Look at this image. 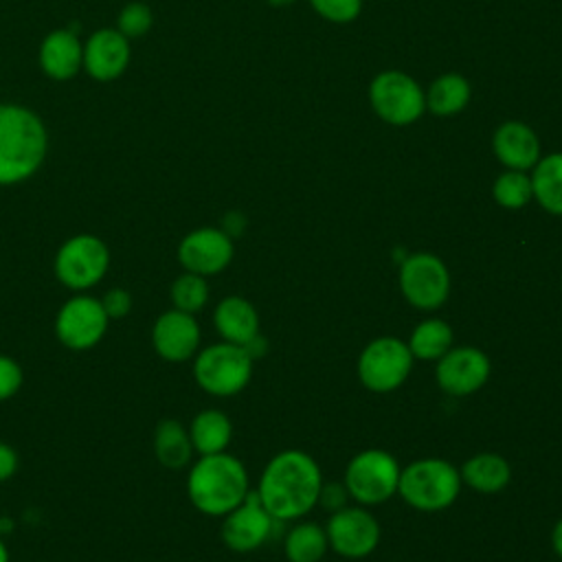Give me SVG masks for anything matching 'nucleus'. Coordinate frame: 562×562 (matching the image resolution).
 I'll return each mask as SVG.
<instances>
[{
	"instance_id": "c756f323",
	"label": "nucleus",
	"mask_w": 562,
	"mask_h": 562,
	"mask_svg": "<svg viewBox=\"0 0 562 562\" xmlns=\"http://www.w3.org/2000/svg\"><path fill=\"white\" fill-rule=\"evenodd\" d=\"M151 26H154V11L149 9V4L134 0L119 11L114 29L121 31L132 42V40L145 37L151 31Z\"/></svg>"
},
{
	"instance_id": "dca6fc26",
	"label": "nucleus",
	"mask_w": 562,
	"mask_h": 562,
	"mask_svg": "<svg viewBox=\"0 0 562 562\" xmlns=\"http://www.w3.org/2000/svg\"><path fill=\"white\" fill-rule=\"evenodd\" d=\"M490 378V358L476 347H450L437 360V382L454 397L479 391Z\"/></svg>"
},
{
	"instance_id": "4468645a",
	"label": "nucleus",
	"mask_w": 562,
	"mask_h": 562,
	"mask_svg": "<svg viewBox=\"0 0 562 562\" xmlns=\"http://www.w3.org/2000/svg\"><path fill=\"white\" fill-rule=\"evenodd\" d=\"M274 520L277 518L261 505L257 492H248L246 498L224 516L220 536L231 551L246 553L270 538Z\"/></svg>"
},
{
	"instance_id": "a878e982",
	"label": "nucleus",
	"mask_w": 562,
	"mask_h": 562,
	"mask_svg": "<svg viewBox=\"0 0 562 562\" xmlns=\"http://www.w3.org/2000/svg\"><path fill=\"white\" fill-rule=\"evenodd\" d=\"M413 358L419 360H439L452 347V329L441 318L422 321L406 342Z\"/></svg>"
},
{
	"instance_id": "a211bd4d",
	"label": "nucleus",
	"mask_w": 562,
	"mask_h": 562,
	"mask_svg": "<svg viewBox=\"0 0 562 562\" xmlns=\"http://www.w3.org/2000/svg\"><path fill=\"white\" fill-rule=\"evenodd\" d=\"M37 61L48 79L68 81L83 70V42L70 26L53 29L40 44Z\"/></svg>"
},
{
	"instance_id": "393cba45",
	"label": "nucleus",
	"mask_w": 562,
	"mask_h": 562,
	"mask_svg": "<svg viewBox=\"0 0 562 562\" xmlns=\"http://www.w3.org/2000/svg\"><path fill=\"white\" fill-rule=\"evenodd\" d=\"M470 94L472 88L463 75L443 72L430 83L426 92V108L437 116H452L470 103Z\"/></svg>"
},
{
	"instance_id": "f03ea898",
	"label": "nucleus",
	"mask_w": 562,
	"mask_h": 562,
	"mask_svg": "<svg viewBox=\"0 0 562 562\" xmlns=\"http://www.w3.org/2000/svg\"><path fill=\"white\" fill-rule=\"evenodd\" d=\"M48 154V130L37 112L20 103H0V187L33 178Z\"/></svg>"
},
{
	"instance_id": "412c9836",
	"label": "nucleus",
	"mask_w": 562,
	"mask_h": 562,
	"mask_svg": "<svg viewBox=\"0 0 562 562\" xmlns=\"http://www.w3.org/2000/svg\"><path fill=\"white\" fill-rule=\"evenodd\" d=\"M151 450L156 461L167 470H184L193 459V443L189 428L178 419H160L151 435Z\"/></svg>"
},
{
	"instance_id": "9d476101",
	"label": "nucleus",
	"mask_w": 562,
	"mask_h": 562,
	"mask_svg": "<svg viewBox=\"0 0 562 562\" xmlns=\"http://www.w3.org/2000/svg\"><path fill=\"white\" fill-rule=\"evenodd\" d=\"M413 353L406 342L393 336L371 340L358 358L360 382L375 393H389L397 389L411 373Z\"/></svg>"
},
{
	"instance_id": "b1692460",
	"label": "nucleus",
	"mask_w": 562,
	"mask_h": 562,
	"mask_svg": "<svg viewBox=\"0 0 562 562\" xmlns=\"http://www.w3.org/2000/svg\"><path fill=\"white\" fill-rule=\"evenodd\" d=\"M536 202L553 215H562V151L540 156L531 171Z\"/></svg>"
},
{
	"instance_id": "58836bf2",
	"label": "nucleus",
	"mask_w": 562,
	"mask_h": 562,
	"mask_svg": "<svg viewBox=\"0 0 562 562\" xmlns=\"http://www.w3.org/2000/svg\"><path fill=\"white\" fill-rule=\"evenodd\" d=\"M270 7H288V4H292L294 0H266Z\"/></svg>"
},
{
	"instance_id": "9b49d317",
	"label": "nucleus",
	"mask_w": 562,
	"mask_h": 562,
	"mask_svg": "<svg viewBox=\"0 0 562 562\" xmlns=\"http://www.w3.org/2000/svg\"><path fill=\"white\" fill-rule=\"evenodd\" d=\"M400 288L406 301L424 312L441 307L450 294V272L432 252L408 255L400 268Z\"/></svg>"
},
{
	"instance_id": "5701e85b",
	"label": "nucleus",
	"mask_w": 562,
	"mask_h": 562,
	"mask_svg": "<svg viewBox=\"0 0 562 562\" xmlns=\"http://www.w3.org/2000/svg\"><path fill=\"white\" fill-rule=\"evenodd\" d=\"M459 474H461V481L465 485H470L472 490L492 494V492L503 490L509 483L512 470H509V463L501 454L481 452V454H474L472 459H468Z\"/></svg>"
},
{
	"instance_id": "e433bc0d",
	"label": "nucleus",
	"mask_w": 562,
	"mask_h": 562,
	"mask_svg": "<svg viewBox=\"0 0 562 562\" xmlns=\"http://www.w3.org/2000/svg\"><path fill=\"white\" fill-rule=\"evenodd\" d=\"M551 542H553V549L555 553L562 558V518L555 522L553 527V533H551Z\"/></svg>"
},
{
	"instance_id": "473e14b6",
	"label": "nucleus",
	"mask_w": 562,
	"mask_h": 562,
	"mask_svg": "<svg viewBox=\"0 0 562 562\" xmlns=\"http://www.w3.org/2000/svg\"><path fill=\"white\" fill-rule=\"evenodd\" d=\"M99 301H101V305H103V310H105V314H108L110 321L125 318V316L132 312V307H134V296H132V292L125 290V288H119V285L108 288V290L99 296Z\"/></svg>"
},
{
	"instance_id": "bb28decb",
	"label": "nucleus",
	"mask_w": 562,
	"mask_h": 562,
	"mask_svg": "<svg viewBox=\"0 0 562 562\" xmlns=\"http://www.w3.org/2000/svg\"><path fill=\"white\" fill-rule=\"evenodd\" d=\"M327 533L316 522H301L285 536V555L290 562H318L327 551Z\"/></svg>"
},
{
	"instance_id": "72a5a7b5",
	"label": "nucleus",
	"mask_w": 562,
	"mask_h": 562,
	"mask_svg": "<svg viewBox=\"0 0 562 562\" xmlns=\"http://www.w3.org/2000/svg\"><path fill=\"white\" fill-rule=\"evenodd\" d=\"M347 487H342V483H336V481H331V483H325L323 487H321V494H318V503H323V507H327V509H334V512H338V509H342L345 507V498H347Z\"/></svg>"
},
{
	"instance_id": "c9c22d12",
	"label": "nucleus",
	"mask_w": 562,
	"mask_h": 562,
	"mask_svg": "<svg viewBox=\"0 0 562 562\" xmlns=\"http://www.w3.org/2000/svg\"><path fill=\"white\" fill-rule=\"evenodd\" d=\"M244 215L241 213H237V211H231V213H226L224 215V220H222V231L228 235V237H237L241 231H244Z\"/></svg>"
},
{
	"instance_id": "4c0bfd02",
	"label": "nucleus",
	"mask_w": 562,
	"mask_h": 562,
	"mask_svg": "<svg viewBox=\"0 0 562 562\" xmlns=\"http://www.w3.org/2000/svg\"><path fill=\"white\" fill-rule=\"evenodd\" d=\"M0 562H11V553H9V547L2 536H0Z\"/></svg>"
},
{
	"instance_id": "f704fd0d",
	"label": "nucleus",
	"mask_w": 562,
	"mask_h": 562,
	"mask_svg": "<svg viewBox=\"0 0 562 562\" xmlns=\"http://www.w3.org/2000/svg\"><path fill=\"white\" fill-rule=\"evenodd\" d=\"M20 468V457H18V450L7 443V441H0V485L11 481L15 476Z\"/></svg>"
},
{
	"instance_id": "6ab92c4d",
	"label": "nucleus",
	"mask_w": 562,
	"mask_h": 562,
	"mask_svg": "<svg viewBox=\"0 0 562 562\" xmlns=\"http://www.w3.org/2000/svg\"><path fill=\"white\" fill-rule=\"evenodd\" d=\"M492 149L507 169L527 171L540 160L538 134L522 121H505L492 136Z\"/></svg>"
},
{
	"instance_id": "1a4fd4ad",
	"label": "nucleus",
	"mask_w": 562,
	"mask_h": 562,
	"mask_svg": "<svg viewBox=\"0 0 562 562\" xmlns=\"http://www.w3.org/2000/svg\"><path fill=\"white\" fill-rule=\"evenodd\" d=\"M369 101L373 112L391 125H411L426 110V92L402 70H384L373 77L369 86Z\"/></svg>"
},
{
	"instance_id": "7c9ffc66",
	"label": "nucleus",
	"mask_w": 562,
	"mask_h": 562,
	"mask_svg": "<svg viewBox=\"0 0 562 562\" xmlns=\"http://www.w3.org/2000/svg\"><path fill=\"white\" fill-rule=\"evenodd\" d=\"M314 11L336 24L353 22L362 11V0H310Z\"/></svg>"
},
{
	"instance_id": "2eb2a0df",
	"label": "nucleus",
	"mask_w": 562,
	"mask_h": 562,
	"mask_svg": "<svg viewBox=\"0 0 562 562\" xmlns=\"http://www.w3.org/2000/svg\"><path fill=\"white\" fill-rule=\"evenodd\" d=\"M327 542L345 558H364L380 542L378 520L362 507H342L327 522Z\"/></svg>"
},
{
	"instance_id": "aec40b11",
	"label": "nucleus",
	"mask_w": 562,
	"mask_h": 562,
	"mask_svg": "<svg viewBox=\"0 0 562 562\" xmlns=\"http://www.w3.org/2000/svg\"><path fill=\"white\" fill-rule=\"evenodd\" d=\"M213 325L222 340L244 347L259 334V314L244 296H224L213 310Z\"/></svg>"
},
{
	"instance_id": "20e7f679",
	"label": "nucleus",
	"mask_w": 562,
	"mask_h": 562,
	"mask_svg": "<svg viewBox=\"0 0 562 562\" xmlns=\"http://www.w3.org/2000/svg\"><path fill=\"white\" fill-rule=\"evenodd\" d=\"M110 248L92 233H77L64 239L53 257L55 279L70 292L97 288L110 270Z\"/></svg>"
},
{
	"instance_id": "7ed1b4c3",
	"label": "nucleus",
	"mask_w": 562,
	"mask_h": 562,
	"mask_svg": "<svg viewBox=\"0 0 562 562\" xmlns=\"http://www.w3.org/2000/svg\"><path fill=\"white\" fill-rule=\"evenodd\" d=\"M248 472L244 463L224 452L202 454L189 465L187 496L206 516H226L248 494Z\"/></svg>"
},
{
	"instance_id": "0eeeda50",
	"label": "nucleus",
	"mask_w": 562,
	"mask_h": 562,
	"mask_svg": "<svg viewBox=\"0 0 562 562\" xmlns=\"http://www.w3.org/2000/svg\"><path fill=\"white\" fill-rule=\"evenodd\" d=\"M110 318L90 292H72L55 312L53 331L61 347L70 351H90L108 334Z\"/></svg>"
},
{
	"instance_id": "ddd939ff",
	"label": "nucleus",
	"mask_w": 562,
	"mask_h": 562,
	"mask_svg": "<svg viewBox=\"0 0 562 562\" xmlns=\"http://www.w3.org/2000/svg\"><path fill=\"white\" fill-rule=\"evenodd\" d=\"M149 342L160 360L180 364L193 360V356L200 351L202 329L195 314L169 307L151 323Z\"/></svg>"
},
{
	"instance_id": "2f4dec72",
	"label": "nucleus",
	"mask_w": 562,
	"mask_h": 562,
	"mask_svg": "<svg viewBox=\"0 0 562 562\" xmlns=\"http://www.w3.org/2000/svg\"><path fill=\"white\" fill-rule=\"evenodd\" d=\"M24 384V369L22 364L9 356L0 353V402L13 400Z\"/></svg>"
},
{
	"instance_id": "c85d7f7f",
	"label": "nucleus",
	"mask_w": 562,
	"mask_h": 562,
	"mask_svg": "<svg viewBox=\"0 0 562 562\" xmlns=\"http://www.w3.org/2000/svg\"><path fill=\"white\" fill-rule=\"evenodd\" d=\"M492 195L503 209H522L533 198L531 176L518 169H507L494 180Z\"/></svg>"
},
{
	"instance_id": "423d86ee",
	"label": "nucleus",
	"mask_w": 562,
	"mask_h": 562,
	"mask_svg": "<svg viewBox=\"0 0 562 562\" xmlns=\"http://www.w3.org/2000/svg\"><path fill=\"white\" fill-rule=\"evenodd\" d=\"M461 490L459 470L443 459H419L400 472L397 492L422 512H439L454 503Z\"/></svg>"
},
{
	"instance_id": "f3484780",
	"label": "nucleus",
	"mask_w": 562,
	"mask_h": 562,
	"mask_svg": "<svg viewBox=\"0 0 562 562\" xmlns=\"http://www.w3.org/2000/svg\"><path fill=\"white\" fill-rule=\"evenodd\" d=\"M132 59L130 40L114 26L97 29L83 42V70L94 81H114L119 79Z\"/></svg>"
},
{
	"instance_id": "cd10ccee",
	"label": "nucleus",
	"mask_w": 562,
	"mask_h": 562,
	"mask_svg": "<svg viewBox=\"0 0 562 562\" xmlns=\"http://www.w3.org/2000/svg\"><path fill=\"white\" fill-rule=\"evenodd\" d=\"M209 283L206 277L193 274V272H182L178 274L171 285H169V301L171 307L187 312V314H198L206 307L209 303Z\"/></svg>"
},
{
	"instance_id": "6e6552de",
	"label": "nucleus",
	"mask_w": 562,
	"mask_h": 562,
	"mask_svg": "<svg viewBox=\"0 0 562 562\" xmlns=\"http://www.w3.org/2000/svg\"><path fill=\"white\" fill-rule=\"evenodd\" d=\"M400 463L386 450H362L356 454L345 472V487L360 505H378L397 492Z\"/></svg>"
},
{
	"instance_id": "39448f33",
	"label": "nucleus",
	"mask_w": 562,
	"mask_h": 562,
	"mask_svg": "<svg viewBox=\"0 0 562 562\" xmlns=\"http://www.w3.org/2000/svg\"><path fill=\"white\" fill-rule=\"evenodd\" d=\"M252 356L241 345L213 342L193 356L195 384L215 397L237 395L252 375Z\"/></svg>"
},
{
	"instance_id": "f257e3e1",
	"label": "nucleus",
	"mask_w": 562,
	"mask_h": 562,
	"mask_svg": "<svg viewBox=\"0 0 562 562\" xmlns=\"http://www.w3.org/2000/svg\"><path fill=\"white\" fill-rule=\"evenodd\" d=\"M323 487L316 461L303 450H285L268 461L255 490L261 505L277 520H290L307 514Z\"/></svg>"
},
{
	"instance_id": "4be33fe9",
	"label": "nucleus",
	"mask_w": 562,
	"mask_h": 562,
	"mask_svg": "<svg viewBox=\"0 0 562 562\" xmlns=\"http://www.w3.org/2000/svg\"><path fill=\"white\" fill-rule=\"evenodd\" d=\"M187 428H189L193 450L200 457L224 452L233 437V424H231L228 415L222 413L220 408L200 411Z\"/></svg>"
},
{
	"instance_id": "f8f14e48",
	"label": "nucleus",
	"mask_w": 562,
	"mask_h": 562,
	"mask_svg": "<svg viewBox=\"0 0 562 562\" xmlns=\"http://www.w3.org/2000/svg\"><path fill=\"white\" fill-rule=\"evenodd\" d=\"M233 237L215 226H200L189 231L176 248V257L182 270L206 279L226 270L233 261Z\"/></svg>"
}]
</instances>
